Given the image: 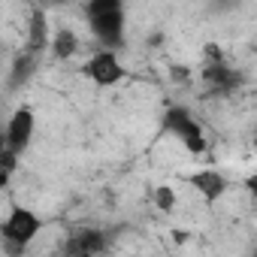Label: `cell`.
Masks as SVG:
<instances>
[{
  "instance_id": "5bb4252c",
  "label": "cell",
  "mask_w": 257,
  "mask_h": 257,
  "mask_svg": "<svg viewBox=\"0 0 257 257\" xmlns=\"http://www.w3.org/2000/svg\"><path fill=\"white\" fill-rule=\"evenodd\" d=\"M10 176H13L10 170H4V167H0V191H4V188L10 185Z\"/></svg>"
},
{
  "instance_id": "ba28073f",
  "label": "cell",
  "mask_w": 257,
  "mask_h": 257,
  "mask_svg": "<svg viewBox=\"0 0 257 257\" xmlns=\"http://www.w3.org/2000/svg\"><path fill=\"white\" fill-rule=\"evenodd\" d=\"M188 185L206 200V203H215V200H221L224 194H227V179L218 173V170H197V173H191L188 176Z\"/></svg>"
},
{
  "instance_id": "6da1fadb",
  "label": "cell",
  "mask_w": 257,
  "mask_h": 257,
  "mask_svg": "<svg viewBox=\"0 0 257 257\" xmlns=\"http://www.w3.org/2000/svg\"><path fill=\"white\" fill-rule=\"evenodd\" d=\"M161 131L170 134V137H176V140L185 146V152L194 155V158H200V155L209 152V137H206V131H203V124H200V121L191 115V109H185V106H170V109L164 112Z\"/></svg>"
},
{
  "instance_id": "9a60e30c",
  "label": "cell",
  "mask_w": 257,
  "mask_h": 257,
  "mask_svg": "<svg viewBox=\"0 0 257 257\" xmlns=\"http://www.w3.org/2000/svg\"><path fill=\"white\" fill-rule=\"evenodd\" d=\"M173 242H179V245L188 242V233H185V230H173Z\"/></svg>"
},
{
  "instance_id": "8fae6325",
  "label": "cell",
  "mask_w": 257,
  "mask_h": 257,
  "mask_svg": "<svg viewBox=\"0 0 257 257\" xmlns=\"http://www.w3.org/2000/svg\"><path fill=\"white\" fill-rule=\"evenodd\" d=\"M37 64H40V55H34V52H19L16 55V61H13V67H10V85L13 88H22L34 73H37Z\"/></svg>"
},
{
  "instance_id": "5b68a950",
  "label": "cell",
  "mask_w": 257,
  "mask_h": 257,
  "mask_svg": "<svg viewBox=\"0 0 257 257\" xmlns=\"http://www.w3.org/2000/svg\"><path fill=\"white\" fill-rule=\"evenodd\" d=\"M88 28H91L94 40L103 49H121L124 46V31H127V16H124V10L100 13V16L88 19Z\"/></svg>"
},
{
  "instance_id": "7a4b0ae2",
  "label": "cell",
  "mask_w": 257,
  "mask_h": 257,
  "mask_svg": "<svg viewBox=\"0 0 257 257\" xmlns=\"http://www.w3.org/2000/svg\"><path fill=\"white\" fill-rule=\"evenodd\" d=\"M40 230H43V218L34 209L13 206L10 215H7V221L0 224V239H4V248L10 254H25L28 245L40 236Z\"/></svg>"
},
{
  "instance_id": "30bf717a",
  "label": "cell",
  "mask_w": 257,
  "mask_h": 257,
  "mask_svg": "<svg viewBox=\"0 0 257 257\" xmlns=\"http://www.w3.org/2000/svg\"><path fill=\"white\" fill-rule=\"evenodd\" d=\"M79 46H82V43H79V34H76L73 28H58V31H52L49 52H52L55 61H70V58H76Z\"/></svg>"
},
{
  "instance_id": "277c9868",
  "label": "cell",
  "mask_w": 257,
  "mask_h": 257,
  "mask_svg": "<svg viewBox=\"0 0 257 257\" xmlns=\"http://www.w3.org/2000/svg\"><path fill=\"white\" fill-rule=\"evenodd\" d=\"M34 131H37V115H34V109L31 106H19L10 115L7 127H4V146L13 155H25L28 146H31V140H34Z\"/></svg>"
},
{
  "instance_id": "7c38bea8",
  "label": "cell",
  "mask_w": 257,
  "mask_h": 257,
  "mask_svg": "<svg viewBox=\"0 0 257 257\" xmlns=\"http://www.w3.org/2000/svg\"><path fill=\"white\" fill-rule=\"evenodd\" d=\"M85 19L100 16V13H112V10H124V0H85Z\"/></svg>"
},
{
  "instance_id": "9c48e42d",
  "label": "cell",
  "mask_w": 257,
  "mask_h": 257,
  "mask_svg": "<svg viewBox=\"0 0 257 257\" xmlns=\"http://www.w3.org/2000/svg\"><path fill=\"white\" fill-rule=\"evenodd\" d=\"M49 40H52L49 16L43 10H34L31 19H28V43H25V49L43 58V52H49Z\"/></svg>"
},
{
  "instance_id": "3957f363",
  "label": "cell",
  "mask_w": 257,
  "mask_h": 257,
  "mask_svg": "<svg viewBox=\"0 0 257 257\" xmlns=\"http://www.w3.org/2000/svg\"><path fill=\"white\" fill-rule=\"evenodd\" d=\"M82 73H85V79H91L97 88H115V85L124 82V76H127V70H124V64H121V58H118L115 49H100V52H94V55L88 58V64L82 67Z\"/></svg>"
},
{
  "instance_id": "8992f818",
  "label": "cell",
  "mask_w": 257,
  "mask_h": 257,
  "mask_svg": "<svg viewBox=\"0 0 257 257\" xmlns=\"http://www.w3.org/2000/svg\"><path fill=\"white\" fill-rule=\"evenodd\" d=\"M242 82H245L242 73H239L236 67L224 64L221 58L203 64V85H206V91L215 94V97H227V94H233L236 88H242Z\"/></svg>"
},
{
  "instance_id": "4fadbf2b",
  "label": "cell",
  "mask_w": 257,
  "mask_h": 257,
  "mask_svg": "<svg viewBox=\"0 0 257 257\" xmlns=\"http://www.w3.org/2000/svg\"><path fill=\"white\" fill-rule=\"evenodd\" d=\"M155 206L161 212H176V191L170 185H158L155 188Z\"/></svg>"
},
{
  "instance_id": "52a82bcc",
  "label": "cell",
  "mask_w": 257,
  "mask_h": 257,
  "mask_svg": "<svg viewBox=\"0 0 257 257\" xmlns=\"http://www.w3.org/2000/svg\"><path fill=\"white\" fill-rule=\"evenodd\" d=\"M106 245H109V242H106V233L97 230V227H91V230H79V233H73V236L61 245V251H64V254L88 257V254H103Z\"/></svg>"
},
{
  "instance_id": "2e32d148",
  "label": "cell",
  "mask_w": 257,
  "mask_h": 257,
  "mask_svg": "<svg viewBox=\"0 0 257 257\" xmlns=\"http://www.w3.org/2000/svg\"><path fill=\"white\" fill-rule=\"evenodd\" d=\"M0 152H4V127H0Z\"/></svg>"
}]
</instances>
